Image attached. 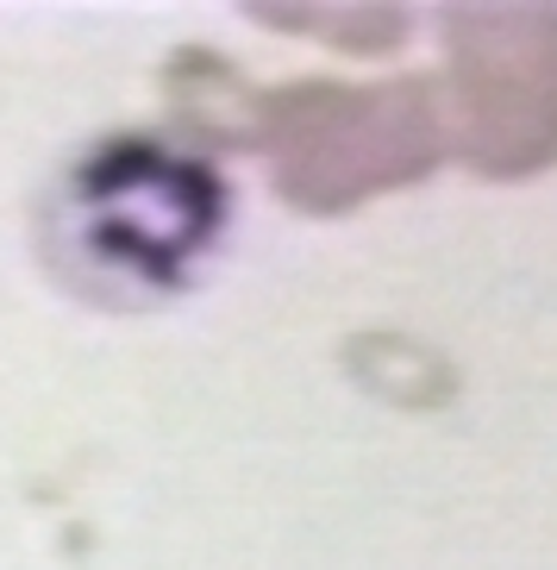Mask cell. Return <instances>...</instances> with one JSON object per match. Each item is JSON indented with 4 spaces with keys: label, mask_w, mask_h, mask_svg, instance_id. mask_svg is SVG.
Wrapping results in <instances>:
<instances>
[{
    "label": "cell",
    "mask_w": 557,
    "mask_h": 570,
    "mask_svg": "<svg viewBox=\"0 0 557 570\" xmlns=\"http://www.w3.org/2000/svg\"><path fill=\"white\" fill-rule=\"evenodd\" d=\"M88 202V245L138 276H176V264L207 245L220 219V188L176 157H157L151 145H119L82 188Z\"/></svg>",
    "instance_id": "6da1fadb"
}]
</instances>
